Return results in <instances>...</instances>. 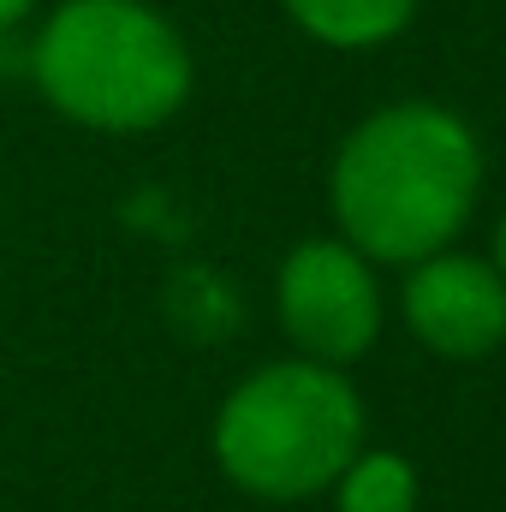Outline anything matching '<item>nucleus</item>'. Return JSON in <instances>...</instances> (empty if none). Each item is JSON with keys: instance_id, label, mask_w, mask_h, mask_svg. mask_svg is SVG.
<instances>
[{"instance_id": "obj_1", "label": "nucleus", "mask_w": 506, "mask_h": 512, "mask_svg": "<svg viewBox=\"0 0 506 512\" xmlns=\"http://www.w3.org/2000/svg\"><path fill=\"white\" fill-rule=\"evenodd\" d=\"M483 191V155L459 114L429 102L381 108L334 155L328 203L340 239L370 262H423L447 251Z\"/></svg>"}, {"instance_id": "obj_2", "label": "nucleus", "mask_w": 506, "mask_h": 512, "mask_svg": "<svg viewBox=\"0 0 506 512\" xmlns=\"http://www.w3.org/2000/svg\"><path fill=\"white\" fill-rule=\"evenodd\" d=\"M30 84L72 126L137 137L185 108L191 48L143 0H60L30 42Z\"/></svg>"}, {"instance_id": "obj_3", "label": "nucleus", "mask_w": 506, "mask_h": 512, "mask_svg": "<svg viewBox=\"0 0 506 512\" xmlns=\"http://www.w3.org/2000/svg\"><path fill=\"white\" fill-rule=\"evenodd\" d=\"M364 447V399L334 364L280 358L233 387L215 411V465L256 501H310Z\"/></svg>"}, {"instance_id": "obj_4", "label": "nucleus", "mask_w": 506, "mask_h": 512, "mask_svg": "<svg viewBox=\"0 0 506 512\" xmlns=\"http://www.w3.org/2000/svg\"><path fill=\"white\" fill-rule=\"evenodd\" d=\"M274 310L298 358L346 370L381 334L376 262L346 239H304L274 274Z\"/></svg>"}, {"instance_id": "obj_5", "label": "nucleus", "mask_w": 506, "mask_h": 512, "mask_svg": "<svg viewBox=\"0 0 506 512\" xmlns=\"http://www.w3.org/2000/svg\"><path fill=\"white\" fill-rule=\"evenodd\" d=\"M405 328L435 358H489L506 340V280L495 262L435 251L405 274Z\"/></svg>"}, {"instance_id": "obj_6", "label": "nucleus", "mask_w": 506, "mask_h": 512, "mask_svg": "<svg viewBox=\"0 0 506 512\" xmlns=\"http://www.w3.org/2000/svg\"><path fill=\"white\" fill-rule=\"evenodd\" d=\"M417 0H286V12L328 48H376L405 30Z\"/></svg>"}, {"instance_id": "obj_7", "label": "nucleus", "mask_w": 506, "mask_h": 512, "mask_svg": "<svg viewBox=\"0 0 506 512\" xmlns=\"http://www.w3.org/2000/svg\"><path fill=\"white\" fill-rule=\"evenodd\" d=\"M417 471L405 453L358 447V459L334 477V507L340 512H417Z\"/></svg>"}, {"instance_id": "obj_8", "label": "nucleus", "mask_w": 506, "mask_h": 512, "mask_svg": "<svg viewBox=\"0 0 506 512\" xmlns=\"http://www.w3.org/2000/svg\"><path fill=\"white\" fill-rule=\"evenodd\" d=\"M30 12H36V0H0V36H12Z\"/></svg>"}, {"instance_id": "obj_9", "label": "nucleus", "mask_w": 506, "mask_h": 512, "mask_svg": "<svg viewBox=\"0 0 506 512\" xmlns=\"http://www.w3.org/2000/svg\"><path fill=\"white\" fill-rule=\"evenodd\" d=\"M495 268H501V280H506V215H501V227H495Z\"/></svg>"}]
</instances>
